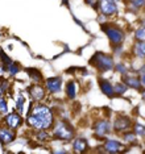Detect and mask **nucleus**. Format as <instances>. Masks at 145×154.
<instances>
[{
  "instance_id": "obj_31",
  "label": "nucleus",
  "mask_w": 145,
  "mask_h": 154,
  "mask_svg": "<svg viewBox=\"0 0 145 154\" xmlns=\"http://www.w3.org/2000/svg\"><path fill=\"white\" fill-rule=\"evenodd\" d=\"M141 85H143V86H145V74H143V76H141Z\"/></svg>"
},
{
  "instance_id": "obj_36",
  "label": "nucleus",
  "mask_w": 145,
  "mask_h": 154,
  "mask_svg": "<svg viewBox=\"0 0 145 154\" xmlns=\"http://www.w3.org/2000/svg\"><path fill=\"white\" fill-rule=\"evenodd\" d=\"M128 2H131V0H128Z\"/></svg>"
},
{
  "instance_id": "obj_25",
  "label": "nucleus",
  "mask_w": 145,
  "mask_h": 154,
  "mask_svg": "<svg viewBox=\"0 0 145 154\" xmlns=\"http://www.w3.org/2000/svg\"><path fill=\"white\" fill-rule=\"evenodd\" d=\"M135 132L139 136H145V127L143 124H135Z\"/></svg>"
},
{
  "instance_id": "obj_7",
  "label": "nucleus",
  "mask_w": 145,
  "mask_h": 154,
  "mask_svg": "<svg viewBox=\"0 0 145 154\" xmlns=\"http://www.w3.org/2000/svg\"><path fill=\"white\" fill-rule=\"evenodd\" d=\"M61 87H62V79L58 78V76H55V78H49L46 80V88L49 92H52V94L59 92Z\"/></svg>"
},
{
  "instance_id": "obj_35",
  "label": "nucleus",
  "mask_w": 145,
  "mask_h": 154,
  "mask_svg": "<svg viewBox=\"0 0 145 154\" xmlns=\"http://www.w3.org/2000/svg\"><path fill=\"white\" fill-rule=\"evenodd\" d=\"M115 2H118V0H115Z\"/></svg>"
},
{
  "instance_id": "obj_24",
  "label": "nucleus",
  "mask_w": 145,
  "mask_h": 154,
  "mask_svg": "<svg viewBox=\"0 0 145 154\" xmlns=\"http://www.w3.org/2000/svg\"><path fill=\"white\" fill-rule=\"evenodd\" d=\"M16 108L20 113H23V109H24V96L23 95H19L16 100Z\"/></svg>"
},
{
  "instance_id": "obj_8",
  "label": "nucleus",
  "mask_w": 145,
  "mask_h": 154,
  "mask_svg": "<svg viewBox=\"0 0 145 154\" xmlns=\"http://www.w3.org/2000/svg\"><path fill=\"white\" fill-rule=\"evenodd\" d=\"M94 131L99 137H103L109 132V122L107 120H99L95 122L94 125Z\"/></svg>"
},
{
  "instance_id": "obj_2",
  "label": "nucleus",
  "mask_w": 145,
  "mask_h": 154,
  "mask_svg": "<svg viewBox=\"0 0 145 154\" xmlns=\"http://www.w3.org/2000/svg\"><path fill=\"white\" fill-rule=\"evenodd\" d=\"M91 65H94L99 71H108V70H112L115 67L112 57H109V55L104 54V53H100V51H98V53L91 58Z\"/></svg>"
},
{
  "instance_id": "obj_15",
  "label": "nucleus",
  "mask_w": 145,
  "mask_h": 154,
  "mask_svg": "<svg viewBox=\"0 0 145 154\" xmlns=\"http://www.w3.org/2000/svg\"><path fill=\"white\" fill-rule=\"evenodd\" d=\"M73 148H74V150H75L77 153L84 152V150L87 149V142H86V140H83V138H77L75 141H74V143H73Z\"/></svg>"
},
{
  "instance_id": "obj_29",
  "label": "nucleus",
  "mask_w": 145,
  "mask_h": 154,
  "mask_svg": "<svg viewBox=\"0 0 145 154\" xmlns=\"http://www.w3.org/2000/svg\"><path fill=\"white\" fill-rule=\"evenodd\" d=\"M0 112H3V113L7 112V101L2 96H0Z\"/></svg>"
},
{
  "instance_id": "obj_6",
  "label": "nucleus",
  "mask_w": 145,
  "mask_h": 154,
  "mask_svg": "<svg viewBox=\"0 0 145 154\" xmlns=\"http://www.w3.org/2000/svg\"><path fill=\"white\" fill-rule=\"evenodd\" d=\"M131 127H132L131 120L128 117H125V116H118L116 117V120H115V122H114V128H115V131H118V132L128 131Z\"/></svg>"
},
{
  "instance_id": "obj_26",
  "label": "nucleus",
  "mask_w": 145,
  "mask_h": 154,
  "mask_svg": "<svg viewBox=\"0 0 145 154\" xmlns=\"http://www.w3.org/2000/svg\"><path fill=\"white\" fill-rule=\"evenodd\" d=\"M49 137V134L46 132H45V129H38V133H37V138L40 140V141H45Z\"/></svg>"
},
{
  "instance_id": "obj_12",
  "label": "nucleus",
  "mask_w": 145,
  "mask_h": 154,
  "mask_svg": "<svg viewBox=\"0 0 145 154\" xmlns=\"http://www.w3.org/2000/svg\"><path fill=\"white\" fill-rule=\"evenodd\" d=\"M123 148V145L119 141H115V140H108L107 142L104 143V150L108 153H118L120 152Z\"/></svg>"
},
{
  "instance_id": "obj_5",
  "label": "nucleus",
  "mask_w": 145,
  "mask_h": 154,
  "mask_svg": "<svg viewBox=\"0 0 145 154\" xmlns=\"http://www.w3.org/2000/svg\"><path fill=\"white\" fill-rule=\"evenodd\" d=\"M98 9L104 16H112L118 13V4L115 0H99Z\"/></svg>"
},
{
  "instance_id": "obj_30",
  "label": "nucleus",
  "mask_w": 145,
  "mask_h": 154,
  "mask_svg": "<svg viewBox=\"0 0 145 154\" xmlns=\"http://www.w3.org/2000/svg\"><path fill=\"white\" fill-rule=\"evenodd\" d=\"M115 69L118 70L119 72H121V74H125V71H127V69H125V66L123 65V63H119V65H116L115 66Z\"/></svg>"
},
{
  "instance_id": "obj_28",
  "label": "nucleus",
  "mask_w": 145,
  "mask_h": 154,
  "mask_svg": "<svg viewBox=\"0 0 145 154\" xmlns=\"http://www.w3.org/2000/svg\"><path fill=\"white\" fill-rule=\"evenodd\" d=\"M84 3L94 9H98V7H99V0H84Z\"/></svg>"
},
{
  "instance_id": "obj_19",
  "label": "nucleus",
  "mask_w": 145,
  "mask_h": 154,
  "mask_svg": "<svg viewBox=\"0 0 145 154\" xmlns=\"http://www.w3.org/2000/svg\"><path fill=\"white\" fill-rule=\"evenodd\" d=\"M127 88H128V86L125 85V83H118V85H115L114 87V92L115 95H123V94L127 92Z\"/></svg>"
},
{
  "instance_id": "obj_18",
  "label": "nucleus",
  "mask_w": 145,
  "mask_h": 154,
  "mask_svg": "<svg viewBox=\"0 0 145 154\" xmlns=\"http://www.w3.org/2000/svg\"><path fill=\"white\" fill-rule=\"evenodd\" d=\"M77 88H75V83L74 82H69L68 86H66V94H68L69 99H74L77 96Z\"/></svg>"
},
{
  "instance_id": "obj_17",
  "label": "nucleus",
  "mask_w": 145,
  "mask_h": 154,
  "mask_svg": "<svg viewBox=\"0 0 145 154\" xmlns=\"http://www.w3.org/2000/svg\"><path fill=\"white\" fill-rule=\"evenodd\" d=\"M135 54L137 57L145 58V41H139L135 45Z\"/></svg>"
},
{
  "instance_id": "obj_1",
  "label": "nucleus",
  "mask_w": 145,
  "mask_h": 154,
  "mask_svg": "<svg viewBox=\"0 0 145 154\" xmlns=\"http://www.w3.org/2000/svg\"><path fill=\"white\" fill-rule=\"evenodd\" d=\"M53 122V113L50 108L44 106V104H38L29 111V116H28V124L34 129H48Z\"/></svg>"
},
{
  "instance_id": "obj_21",
  "label": "nucleus",
  "mask_w": 145,
  "mask_h": 154,
  "mask_svg": "<svg viewBox=\"0 0 145 154\" xmlns=\"http://www.w3.org/2000/svg\"><path fill=\"white\" fill-rule=\"evenodd\" d=\"M0 59H2V62L4 63L5 67H8V66H9L11 63H12V59H11V58L8 57V55H7V54L4 53V51H3L2 49H0Z\"/></svg>"
},
{
  "instance_id": "obj_33",
  "label": "nucleus",
  "mask_w": 145,
  "mask_h": 154,
  "mask_svg": "<svg viewBox=\"0 0 145 154\" xmlns=\"http://www.w3.org/2000/svg\"><path fill=\"white\" fill-rule=\"evenodd\" d=\"M143 26L145 28V20H143Z\"/></svg>"
},
{
  "instance_id": "obj_3",
  "label": "nucleus",
  "mask_w": 145,
  "mask_h": 154,
  "mask_svg": "<svg viewBox=\"0 0 145 154\" xmlns=\"http://www.w3.org/2000/svg\"><path fill=\"white\" fill-rule=\"evenodd\" d=\"M102 30L106 32V34L108 36V38L111 40V42L118 46V45H121L123 41H124V32H123L120 28L114 26V25H102Z\"/></svg>"
},
{
  "instance_id": "obj_34",
  "label": "nucleus",
  "mask_w": 145,
  "mask_h": 154,
  "mask_svg": "<svg viewBox=\"0 0 145 154\" xmlns=\"http://www.w3.org/2000/svg\"><path fill=\"white\" fill-rule=\"evenodd\" d=\"M143 99H144V101H145V92L143 94Z\"/></svg>"
},
{
  "instance_id": "obj_10",
  "label": "nucleus",
  "mask_w": 145,
  "mask_h": 154,
  "mask_svg": "<svg viewBox=\"0 0 145 154\" xmlns=\"http://www.w3.org/2000/svg\"><path fill=\"white\" fill-rule=\"evenodd\" d=\"M15 137H16L15 133L11 131L9 128H0V141H2V143L7 145V143L12 142Z\"/></svg>"
},
{
  "instance_id": "obj_16",
  "label": "nucleus",
  "mask_w": 145,
  "mask_h": 154,
  "mask_svg": "<svg viewBox=\"0 0 145 154\" xmlns=\"http://www.w3.org/2000/svg\"><path fill=\"white\" fill-rule=\"evenodd\" d=\"M27 72H28V75L30 76V79L33 80L34 83L41 82V79H42L41 71H38V70H36V69H27Z\"/></svg>"
},
{
  "instance_id": "obj_27",
  "label": "nucleus",
  "mask_w": 145,
  "mask_h": 154,
  "mask_svg": "<svg viewBox=\"0 0 145 154\" xmlns=\"http://www.w3.org/2000/svg\"><path fill=\"white\" fill-rule=\"evenodd\" d=\"M124 141L125 142H135L136 134H133V133H127V134H124Z\"/></svg>"
},
{
  "instance_id": "obj_9",
  "label": "nucleus",
  "mask_w": 145,
  "mask_h": 154,
  "mask_svg": "<svg viewBox=\"0 0 145 154\" xmlns=\"http://www.w3.org/2000/svg\"><path fill=\"white\" fill-rule=\"evenodd\" d=\"M21 121L23 120H21L20 115H17V113H9L5 117V124L11 129H16L19 125H21Z\"/></svg>"
},
{
  "instance_id": "obj_20",
  "label": "nucleus",
  "mask_w": 145,
  "mask_h": 154,
  "mask_svg": "<svg viewBox=\"0 0 145 154\" xmlns=\"http://www.w3.org/2000/svg\"><path fill=\"white\" fill-rule=\"evenodd\" d=\"M135 38L137 41H145V28L140 26L135 32Z\"/></svg>"
},
{
  "instance_id": "obj_11",
  "label": "nucleus",
  "mask_w": 145,
  "mask_h": 154,
  "mask_svg": "<svg viewBox=\"0 0 145 154\" xmlns=\"http://www.w3.org/2000/svg\"><path fill=\"white\" fill-rule=\"evenodd\" d=\"M29 94H30V96L33 97V100H37V101H40L45 97V90L38 85L32 86L29 88Z\"/></svg>"
},
{
  "instance_id": "obj_32",
  "label": "nucleus",
  "mask_w": 145,
  "mask_h": 154,
  "mask_svg": "<svg viewBox=\"0 0 145 154\" xmlns=\"http://www.w3.org/2000/svg\"><path fill=\"white\" fill-rule=\"evenodd\" d=\"M2 94H3V88L0 87V96H2Z\"/></svg>"
},
{
  "instance_id": "obj_4",
  "label": "nucleus",
  "mask_w": 145,
  "mask_h": 154,
  "mask_svg": "<svg viewBox=\"0 0 145 154\" xmlns=\"http://www.w3.org/2000/svg\"><path fill=\"white\" fill-rule=\"evenodd\" d=\"M74 136V129L70 127L68 122H58L57 125H55L54 128V137H57L59 140H65V141H68V140H71Z\"/></svg>"
},
{
  "instance_id": "obj_22",
  "label": "nucleus",
  "mask_w": 145,
  "mask_h": 154,
  "mask_svg": "<svg viewBox=\"0 0 145 154\" xmlns=\"http://www.w3.org/2000/svg\"><path fill=\"white\" fill-rule=\"evenodd\" d=\"M144 5H145V0H131L129 2V7L133 9H139Z\"/></svg>"
},
{
  "instance_id": "obj_13",
  "label": "nucleus",
  "mask_w": 145,
  "mask_h": 154,
  "mask_svg": "<svg viewBox=\"0 0 145 154\" xmlns=\"http://www.w3.org/2000/svg\"><path fill=\"white\" fill-rule=\"evenodd\" d=\"M99 85H100V90L104 95H107L108 97H112L115 95L114 92V86L108 82V80H104V79H100L99 80Z\"/></svg>"
},
{
  "instance_id": "obj_14",
  "label": "nucleus",
  "mask_w": 145,
  "mask_h": 154,
  "mask_svg": "<svg viewBox=\"0 0 145 154\" xmlns=\"http://www.w3.org/2000/svg\"><path fill=\"white\" fill-rule=\"evenodd\" d=\"M123 82H124L128 87H132V88H136V90L141 88V80L135 78V76H124V78H123Z\"/></svg>"
},
{
  "instance_id": "obj_23",
  "label": "nucleus",
  "mask_w": 145,
  "mask_h": 154,
  "mask_svg": "<svg viewBox=\"0 0 145 154\" xmlns=\"http://www.w3.org/2000/svg\"><path fill=\"white\" fill-rule=\"evenodd\" d=\"M7 70H8V72L11 75H16L17 72L20 71V67H19V65H16V63H13V62H12V63L7 67Z\"/></svg>"
}]
</instances>
